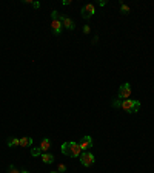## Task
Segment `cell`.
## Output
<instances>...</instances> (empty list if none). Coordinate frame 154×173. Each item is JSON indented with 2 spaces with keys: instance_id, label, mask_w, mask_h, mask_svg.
<instances>
[{
  "instance_id": "6da1fadb",
  "label": "cell",
  "mask_w": 154,
  "mask_h": 173,
  "mask_svg": "<svg viewBox=\"0 0 154 173\" xmlns=\"http://www.w3.org/2000/svg\"><path fill=\"white\" fill-rule=\"evenodd\" d=\"M60 150L65 156H69V158H79L82 155V149L79 147L77 142H63L60 145Z\"/></svg>"
},
{
  "instance_id": "7a4b0ae2",
  "label": "cell",
  "mask_w": 154,
  "mask_h": 173,
  "mask_svg": "<svg viewBox=\"0 0 154 173\" xmlns=\"http://www.w3.org/2000/svg\"><path fill=\"white\" fill-rule=\"evenodd\" d=\"M120 108L125 110L126 113L133 114V113H137L140 110V102L139 101H133V99H125V101H122V107Z\"/></svg>"
},
{
  "instance_id": "3957f363",
  "label": "cell",
  "mask_w": 154,
  "mask_h": 173,
  "mask_svg": "<svg viewBox=\"0 0 154 173\" xmlns=\"http://www.w3.org/2000/svg\"><path fill=\"white\" fill-rule=\"evenodd\" d=\"M79 159H80V164L83 167H91L96 162V156L91 152H82V155L79 156Z\"/></svg>"
},
{
  "instance_id": "277c9868",
  "label": "cell",
  "mask_w": 154,
  "mask_h": 173,
  "mask_svg": "<svg viewBox=\"0 0 154 173\" xmlns=\"http://www.w3.org/2000/svg\"><path fill=\"white\" fill-rule=\"evenodd\" d=\"M131 85L130 84H122L120 87H119V91H117V99H120V101H125V99H130V96H131Z\"/></svg>"
},
{
  "instance_id": "5b68a950",
  "label": "cell",
  "mask_w": 154,
  "mask_h": 173,
  "mask_svg": "<svg viewBox=\"0 0 154 173\" xmlns=\"http://www.w3.org/2000/svg\"><path fill=\"white\" fill-rule=\"evenodd\" d=\"M96 14V6L93 5V3H88V5H85L83 8H82V17L83 19H91L93 16Z\"/></svg>"
},
{
  "instance_id": "8992f818",
  "label": "cell",
  "mask_w": 154,
  "mask_h": 173,
  "mask_svg": "<svg viewBox=\"0 0 154 173\" xmlns=\"http://www.w3.org/2000/svg\"><path fill=\"white\" fill-rule=\"evenodd\" d=\"M77 144H79V147L82 149V152H89L88 149L93 147V138L91 136H83Z\"/></svg>"
},
{
  "instance_id": "52a82bcc",
  "label": "cell",
  "mask_w": 154,
  "mask_h": 173,
  "mask_svg": "<svg viewBox=\"0 0 154 173\" xmlns=\"http://www.w3.org/2000/svg\"><path fill=\"white\" fill-rule=\"evenodd\" d=\"M59 20L62 22L63 28H66V30H69V31H72V30L75 28V22H74L71 17H68V16H63V14H60V19H59Z\"/></svg>"
},
{
  "instance_id": "ba28073f",
  "label": "cell",
  "mask_w": 154,
  "mask_h": 173,
  "mask_svg": "<svg viewBox=\"0 0 154 173\" xmlns=\"http://www.w3.org/2000/svg\"><path fill=\"white\" fill-rule=\"evenodd\" d=\"M51 30H53V33H54L56 36L62 34V30H63L62 22H60V20H53V22H51Z\"/></svg>"
},
{
  "instance_id": "9c48e42d",
  "label": "cell",
  "mask_w": 154,
  "mask_h": 173,
  "mask_svg": "<svg viewBox=\"0 0 154 173\" xmlns=\"http://www.w3.org/2000/svg\"><path fill=\"white\" fill-rule=\"evenodd\" d=\"M40 150H42V153H48V150L51 149V141L48 139V138H43L42 141H40Z\"/></svg>"
},
{
  "instance_id": "30bf717a",
  "label": "cell",
  "mask_w": 154,
  "mask_h": 173,
  "mask_svg": "<svg viewBox=\"0 0 154 173\" xmlns=\"http://www.w3.org/2000/svg\"><path fill=\"white\" fill-rule=\"evenodd\" d=\"M40 158H42V161H43L45 164H53V162L56 161V159H54V155H51V153H42Z\"/></svg>"
},
{
  "instance_id": "8fae6325",
  "label": "cell",
  "mask_w": 154,
  "mask_h": 173,
  "mask_svg": "<svg viewBox=\"0 0 154 173\" xmlns=\"http://www.w3.org/2000/svg\"><path fill=\"white\" fill-rule=\"evenodd\" d=\"M31 145H32V138H28V136L20 138V147L26 149V147H31Z\"/></svg>"
},
{
  "instance_id": "7c38bea8",
  "label": "cell",
  "mask_w": 154,
  "mask_h": 173,
  "mask_svg": "<svg viewBox=\"0 0 154 173\" xmlns=\"http://www.w3.org/2000/svg\"><path fill=\"white\" fill-rule=\"evenodd\" d=\"M6 145L8 147H20V139L19 138H8Z\"/></svg>"
},
{
  "instance_id": "4fadbf2b",
  "label": "cell",
  "mask_w": 154,
  "mask_h": 173,
  "mask_svg": "<svg viewBox=\"0 0 154 173\" xmlns=\"http://www.w3.org/2000/svg\"><path fill=\"white\" fill-rule=\"evenodd\" d=\"M130 6H128V5H125L123 2H120V12H122V14L123 16H126V14H130Z\"/></svg>"
},
{
  "instance_id": "5bb4252c",
  "label": "cell",
  "mask_w": 154,
  "mask_h": 173,
  "mask_svg": "<svg viewBox=\"0 0 154 173\" xmlns=\"http://www.w3.org/2000/svg\"><path fill=\"white\" fill-rule=\"evenodd\" d=\"M40 155H42V150H40V147L31 149V156H40Z\"/></svg>"
},
{
  "instance_id": "9a60e30c",
  "label": "cell",
  "mask_w": 154,
  "mask_h": 173,
  "mask_svg": "<svg viewBox=\"0 0 154 173\" xmlns=\"http://www.w3.org/2000/svg\"><path fill=\"white\" fill-rule=\"evenodd\" d=\"M111 105H112L114 108H120V107H122V101H120V99H114V101L111 102Z\"/></svg>"
},
{
  "instance_id": "2e32d148",
  "label": "cell",
  "mask_w": 154,
  "mask_h": 173,
  "mask_svg": "<svg viewBox=\"0 0 154 173\" xmlns=\"http://www.w3.org/2000/svg\"><path fill=\"white\" fill-rule=\"evenodd\" d=\"M57 171L59 173H65L66 171V165L65 164H57Z\"/></svg>"
},
{
  "instance_id": "e0dca14e",
  "label": "cell",
  "mask_w": 154,
  "mask_h": 173,
  "mask_svg": "<svg viewBox=\"0 0 154 173\" xmlns=\"http://www.w3.org/2000/svg\"><path fill=\"white\" fill-rule=\"evenodd\" d=\"M51 19H53V20H59L60 19L59 11H53V12H51Z\"/></svg>"
},
{
  "instance_id": "ac0fdd59",
  "label": "cell",
  "mask_w": 154,
  "mask_h": 173,
  "mask_svg": "<svg viewBox=\"0 0 154 173\" xmlns=\"http://www.w3.org/2000/svg\"><path fill=\"white\" fill-rule=\"evenodd\" d=\"M8 173H20V171H19V170H17L14 165H9V168H8Z\"/></svg>"
},
{
  "instance_id": "d6986e66",
  "label": "cell",
  "mask_w": 154,
  "mask_h": 173,
  "mask_svg": "<svg viewBox=\"0 0 154 173\" xmlns=\"http://www.w3.org/2000/svg\"><path fill=\"white\" fill-rule=\"evenodd\" d=\"M89 31H91L89 25H85V26H83V33H85V34H89Z\"/></svg>"
},
{
  "instance_id": "ffe728a7",
  "label": "cell",
  "mask_w": 154,
  "mask_h": 173,
  "mask_svg": "<svg viewBox=\"0 0 154 173\" xmlns=\"http://www.w3.org/2000/svg\"><path fill=\"white\" fill-rule=\"evenodd\" d=\"M106 3H108L106 0H100V2H99V6H100V8H103V6H106Z\"/></svg>"
},
{
  "instance_id": "44dd1931",
  "label": "cell",
  "mask_w": 154,
  "mask_h": 173,
  "mask_svg": "<svg viewBox=\"0 0 154 173\" xmlns=\"http://www.w3.org/2000/svg\"><path fill=\"white\" fill-rule=\"evenodd\" d=\"M32 8L38 9V8H40V2H32Z\"/></svg>"
},
{
  "instance_id": "7402d4cb",
  "label": "cell",
  "mask_w": 154,
  "mask_h": 173,
  "mask_svg": "<svg viewBox=\"0 0 154 173\" xmlns=\"http://www.w3.org/2000/svg\"><path fill=\"white\" fill-rule=\"evenodd\" d=\"M62 5H63V6H68V5H71V0H63V2H62Z\"/></svg>"
},
{
  "instance_id": "603a6c76",
  "label": "cell",
  "mask_w": 154,
  "mask_h": 173,
  "mask_svg": "<svg viewBox=\"0 0 154 173\" xmlns=\"http://www.w3.org/2000/svg\"><path fill=\"white\" fill-rule=\"evenodd\" d=\"M97 40H99V36H94V39H93V43H97Z\"/></svg>"
},
{
  "instance_id": "cb8c5ba5",
  "label": "cell",
  "mask_w": 154,
  "mask_h": 173,
  "mask_svg": "<svg viewBox=\"0 0 154 173\" xmlns=\"http://www.w3.org/2000/svg\"><path fill=\"white\" fill-rule=\"evenodd\" d=\"M20 173H29V171H28V170H22Z\"/></svg>"
},
{
  "instance_id": "d4e9b609",
  "label": "cell",
  "mask_w": 154,
  "mask_h": 173,
  "mask_svg": "<svg viewBox=\"0 0 154 173\" xmlns=\"http://www.w3.org/2000/svg\"><path fill=\"white\" fill-rule=\"evenodd\" d=\"M49 173H59V171H57V170H56V171H49Z\"/></svg>"
}]
</instances>
